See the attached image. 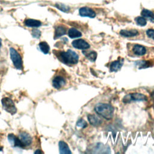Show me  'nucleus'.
I'll return each mask as SVG.
<instances>
[{
  "label": "nucleus",
  "instance_id": "f257e3e1",
  "mask_svg": "<svg viewBox=\"0 0 154 154\" xmlns=\"http://www.w3.org/2000/svg\"><path fill=\"white\" fill-rule=\"evenodd\" d=\"M95 112L106 120H110L114 115V108L108 103H99L94 106Z\"/></svg>",
  "mask_w": 154,
  "mask_h": 154
},
{
  "label": "nucleus",
  "instance_id": "f03ea898",
  "mask_svg": "<svg viewBox=\"0 0 154 154\" xmlns=\"http://www.w3.org/2000/svg\"><path fill=\"white\" fill-rule=\"evenodd\" d=\"M60 60L66 64H75L78 62L79 56L74 51L68 49L66 52H60L58 54Z\"/></svg>",
  "mask_w": 154,
  "mask_h": 154
},
{
  "label": "nucleus",
  "instance_id": "7ed1b4c3",
  "mask_svg": "<svg viewBox=\"0 0 154 154\" xmlns=\"http://www.w3.org/2000/svg\"><path fill=\"white\" fill-rule=\"evenodd\" d=\"M10 55L14 66L18 70H22L23 68L22 60L18 52L13 48H10Z\"/></svg>",
  "mask_w": 154,
  "mask_h": 154
},
{
  "label": "nucleus",
  "instance_id": "20e7f679",
  "mask_svg": "<svg viewBox=\"0 0 154 154\" xmlns=\"http://www.w3.org/2000/svg\"><path fill=\"white\" fill-rule=\"evenodd\" d=\"M147 99V97L142 93H132L125 95L122 99V102L126 103L134 101H146Z\"/></svg>",
  "mask_w": 154,
  "mask_h": 154
},
{
  "label": "nucleus",
  "instance_id": "39448f33",
  "mask_svg": "<svg viewBox=\"0 0 154 154\" xmlns=\"http://www.w3.org/2000/svg\"><path fill=\"white\" fill-rule=\"evenodd\" d=\"M1 102L3 108L7 112L10 113L11 115H13L16 112L17 109L15 106V104L10 98L4 97L1 100Z\"/></svg>",
  "mask_w": 154,
  "mask_h": 154
},
{
  "label": "nucleus",
  "instance_id": "423d86ee",
  "mask_svg": "<svg viewBox=\"0 0 154 154\" xmlns=\"http://www.w3.org/2000/svg\"><path fill=\"white\" fill-rule=\"evenodd\" d=\"M17 137L23 147L29 146L32 143V138L31 135L26 132H20Z\"/></svg>",
  "mask_w": 154,
  "mask_h": 154
},
{
  "label": "nucleus",
  "instance_id": "0eeeda50",
  "mask_svg": "<svg viewBox=\"0 0 154 154\" xmlns=\"http://www.w3.org/2000/svg\"><path fill=\"white\" fill-rule=\"evenodd\" d=\"M72 45L73 47L78 49H87L90 48V45L83 39H76L72 42Z\"/></svg>",
  "mask_w": 154,
  "mask_h": 154
},
{
  "label": "nucleus",
  "instance_id": "6e6552de",
  "mask_svg": "<svg viewBox=\"0 0 154 154\" xmlns=\"http://www.w3.org/2000/svg\"><path fill=\"white\" fill-rule=\"evenodd\" d=\"M79 15L82 17H88L90 18H94L96 16L95 12L90 8L82 7L79 10Z\"/></svg>",
  "mask_w": 154,
  "mask_h": 154
},
{
  "label": "nucleus",
  "instance_id": "1a4fd4ad",
  "mask_svg": "<svg viewBox=\"0 0 154 154\" xmlns=\"http://www.w3.org/2000/svg\"><path fill=\"white\" fill-rule=\"evenodd\" d=\"M65 79L61 76H57L52 80V85L55 88L57 89H60L61 88L65 85Z\"/></svg>",
  "mask_w": 154,
  "mask_h": 154
},
{
  "label": "nucleus",
  "instance_id": "9d476101",
  "mask_svg": "<svg viewBox=\"0 0 154 154\" xmlns=\"http://www.w3.org/2000/svg\"><path fill=\"white\" fill-rule=\"evenodd\" d=\"M123 64V59L120 58L117 60L112 61L109 66L110 72H117L119 70Z\"/></svg>",
  "mask_w": 154,
  "mask_h": 154
},
{
  "label": "nucleus",
  "instance_id": "9b49d317",
  "mask_svg": "<svg viewBox=\"0 0 154 154\" xmlns=\"http://www.w3.org/2000/svg\"><path fill=\"white\" fill-rule=\"evenodd\" d=\"M8 141H9L10 144L13 147H18L23 148L18 137L15 136L14 134H8Z\"/></svg>",
  "mask_w": 154,
  "mask_h": 154
},
{
  "label": "nucleus",
  "instance_id": "f8f14e48",
  "mask_svg": "<svg viewBox=\"0 0 154 154\" xmlns=\"http://www.w3.org/2000/svg\"><path fill=\"white\" fill-rule=\"evenodd\" d=\"M132 51L134 54L137 55H144L146 53V49L144 46L136 44L133 46Z\"/></svg>",
  "mask_w": 154,
  "mask_h": 154
},
{
  "label": "nucleus",
  "instance_id": "ddd939ff",
  "mask_svg": "<svg viewBox=\"0 0 154 154\" xmlns=\"http://www.w3.org/2000/svg\"><path fill=\"white\" fill-rule=\"evenodd\" d=\"M87 118H88V120L90 123L94 126H99L102 123L101 119H100L97 116H96L95 115L88 114Z\"/></svg>",
  "mask_w": 154,
  "mask_h": 154
},
{
  "label": "nucleus",
  "instance_id": "4468645a",
  "mask_svg": "<svg viewBox=\"0 0 154 154\" xmlns=\"http://www.w3.org/2000/svg\"><path fill=\"white\" fill-rule=\"evenodd\" d=\"M24 23L26 26L29 27L37 28L41 26L42 23L40 21L32 19H27L24 21Z\"/></svg>",
  "mask_w": 154,
  "mask_h": 154
},
{
  "label": "nucleus",
  "instance_id": "2eb2a0df",
  "mask_svg": "<svg viewBox=\"0 0 154 154\" xmlns=\"http://www.w3.org/2000/svg\"><path fill=\"white\" fill-rule=\"evenodd\" d=\"M120 34L121 35L125 37H134L138 35V31L136 29H131V30L122 29L120 31Z\"/></svg>",
  "mask_w": 154,
  "mask_h": 154
},
{
  "label": "nucleus",
  "instance_id": "dca6fc26",
  "mask_svg": "<svg viewBox=\"0 0 154 154\" xmlns=\"http://www.w3.org/2000/svg\"><path fill=\"white\" fill-rule=\"evenodd\" d=\"M58 146H59V151L60 153H72L68 145L64 141H60L58 143Z\"/></svg>",
  "mask_w": 154,
  "mask_h": 154
},
{
  "label": "nucleus",
  "instance_id": "f3484780",
  "mask_svg": "<svg viewBox=\"0 0 154 154\" xmlns=\"http://www.w3.org/2000/svg\"><path fill=\"white\" fill-rule=\"evenodd\" d=\"M141 14L145 19H147L151 22H154V14L152 11L147 9H143Z\"/></svg>",
  "mask_w": 154,
  "mask_h": 154
},
{
  "label": "nucleus",
  "instance_id": "a211bd4d",
  "mask_svg": "<svg viewBox=\"0 0 154 154\" xmlns=\"http://www.w3.org/2000/svg\"><path fill=\"white\" fill-rule=\"evenodd\" d=\"M68 35L71 38H78L81 37L82 34L80 31L75 28H70L68 31Z\"/></svg>",
  "mask_w": 154,
  "mask_h": 154
},
{
  "label": "nucleus",
  "instance_id": "6ab92c4d",
  "mask_svg": "<svg viewBox=\"0 0 154 154\" xmlns=\"http://www.w3.org/2000/svg\"><path fill=\"white\" fill-rule=\"evenodd\" d=\"M66 32V29L63 26H58L56 28L55 31V38H58L63 35H64Z\"/></svg>",
  "mask_w": 154,
  "mask_h": 154
},
{
  "label": "nucleus",
  "instance_id": "aec40b11",
  "mask_svg": "<svg viewBox=\"0 0 154 154\" xmlns=\"http://www.w3.org/2000/svg\"><path fill=\"white\" fill-rule=\"evenodd\" d=\"M38 46L40 48V49L43 54H47L49 53V50H50V47H49V45L46 42H40L38 45Z\"/></svg>",
  "mask_w": 154,
  "mask_h": 154
},
{
  "label": "nucleus",
  "instance_id": "412c9836",
  "mask_svg": "<svg viewBox=\"0 0 154 154\" xmlns=\"http://www.w3.org/2000/svg\"><path fill=\"white\" fill-rule=\"evenodd\" d=\"M83 54L91 62L95 61L97 58V53L95 51H90V52H83Z\"/></svg>",
  "mask_w": 154,
  "mask_h": 154
},
{
  "label": "nucleus",
  "instance_id": "4be33fe9",
  "mask_svg": "<svg viewBox=\"0 0 154 154\" xmlns=\"http://www.w3.org/2000/svg\"><path fill=\"white\" fill-rule=\"evenodd\" d=\"M55 7L58 9H59L60 10H61L63 12L67 13L70 10V7L69 6L66 5L64 4H56Z\"/></svg>",
  "mask_w": 154,
  "mask_h": 154
},
{
  "label": "nucleus",
  "instance_id": "5701e85b",
  "mask_svg": "<svg viewBox=\"0 0 154 154\" xmlns=\"http://www.w3.org/2000/svg\"><path fill=\"white\" fill-rule=\"evenodd\" d=\"M135 22L136 23L140 25V26H144L146 25L147 23V21H146V19L143 17H141V16H139V17H137L135 18Z\"/></svg>",
  "mask_w": 154,
  "mask_h": 154
},
{
  "label": "nucleus",
  "instance_id": "b1692460",
  "mask_svg": "<svg viewBox=\"0 0 154 154\" xmlns=\"http://www.w3.org/2000/svg\"><path fill=\"white\" fill-rule=\"evenodd\" d=\"M137 64L140 67V68H146L150 66L149 64V62L146 61H138L137 62Z\"/></svg>",
  "mask_w": 154,
  "mask_h": 154
},
{
  "label": "nucleus",
  "instance_id": "393cba45",
  "mask_svg": "<svg viewBox=\"0 0 154 154\" xmlns=\"http://www.w3.org/2000/svg\"><path fill=\"white\" fill-rule=\"evenodd\" d=\"M76 126L78 127H80V128H84L85 127L87 126V123L86 122V121H85L84 120L81 119H79L77 123H76Z\"/></svg>",
  "mask_w": 154,
  "mask_h": 154
},
{
  "label": "nucleus",
  "instance_id": "a878e982",
  "mask_svg": "<svg viewBox=\"0 0 154 154\" xmlns=\"http://www.w3.org/2000/svg\"><path fill=\"white\" fill-rule=\"evenodd\" d=\"M32 35L35 38H39L40 35H41V32L40 30L37 29H34L32 30Z\"/></svg>",
  "mask_w": 154,
  "mask_h": 154
},
{
  "label": "nucleus",
  "instance_id": "bb28decb",
  "mask_svg": "<svg viewBox=\"0 0 154 154\" xmlns=\"http://www.w3.org/2000/svg\"><path fill=\"white\" fill-rule=\"evenodd\" d=\"M147 35L152 39L154 40V29H149L146 31Z\"/></svg>",
  "mask_w": 154,
  "mask_h": 154
},
{
  "label": "nucleus",
  "instance_id": "cd10ccee",
  "mask_svg": "<svg viewBox=\"0 0 154 154\" xmlns=\"http://www.w3.org/2000/svg\"><path fill=\"white\" fill-rule=\"evenodd\" d=\"M42 153L39 149H37L36 151H35L34 152V153Z\"/></svg>",
  "mask_w": 154,
  "mask_h": 154
},
{
  "label": "nucleus",
  "instance_id": "c85d7f7f",
  "mask_svg": "<svg viewBox=\"0 0 154 154\" xmlns=\"http://www.w3.org/2000/svg\"><path fill=\"white\" fill-rule=\"evenodd\" d=\"M1 45H2V40H1V39L0 38V47L1 46Z\"/></svg>",
  "mask_w": 154,
  "mask_h": 154
}]
</instances>
